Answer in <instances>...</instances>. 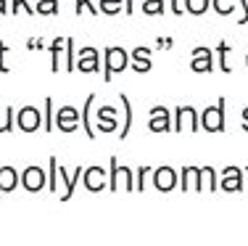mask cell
Listing matches in <instances>:
<instances>
[{
  "label": "cell",
  "instance_id": "obj_4",
  "mask_svg": "<svg viewBox=\"0 0 248 246\" xmlns=\"http://www.w3.org/2000/svg\"><path fill=\"white\" fill-rule=\"evenodd\" d=\"M174 116H177V119H174V130L177 132H196L198 130V127H201V122H198V111L196 109H193V106H177L174 109Z\"/></svg>",
  "mask_w": 248,
  "mask_h": 246
},
{
  "label": "cell",
  "instance_id": "obj_35",
  "mask_svg": "<svg viewBox=\"0 0 248 246\" xmlns=\"http://www.w3.org/2000/svg\"><path fill=\"white\" fill-rule=\"evenodd\" d=\"M56 169H58V159L50 156V188H56Z\"/></svg>",
  "mask_w": 248,
  "mask_h": 246
},
{
  "label": "cell",
  "instance_id": "obj_18",
  "mask_svg": "<svg viewBox=\"0 0 248 246\" xmlns=\"http://www.w3.org/2000/svg\"><path fill=\"white\" fill-rule=\"evenodd\" d=\"M201 178H203V169H201V167H182V188H185V191H187V185H190V183L198 185Z\"/></svg>",
  "mask_w": 248,
  "mask_h": 246
},
{
  "label": "cell",
  "instance_id": "obj_41",
  "mask_svg": "<svg viewBox=\"0 0 248 246\" xmlns=\"http://www.w3.org/2000/svg\"><path fill=\"white\" fill-rule=\"evenodd\" d=\"M246 64H248V53H246Z\"/></svg>",
  "mask_w": 248,
  "mask_h": 246
},
{
  "label": "cell",
  "instance_id": "obj_29",
  "mask_svg": "<svg viewBox=\"0 0 248 246\" xmlns=\"http://www.w3.org/2000/svg\"><path fill=\"white\" fill-rule=\"evenodd\" d=\"M19 11H24V14L34 16V5H29V0H11V14L19 16Z\"/></svg>",
  "mask_w": 248,
  "mask_h": 246
},
{
  "label": "cell",
  "instance_id": "obj_5",
  "mask_svg": "<svg viewBox=\"0 0 248 246\" xmlns=\"http://www.w3.org/2000/svg\"><path fill=\"white\" fill-rule=\"evenodd\" d=\"M100 69V53L98 48H93V45H85V48H79V53H77V64H74V72H98Z\"/></svg>",
  "mask_w": 248,
  "mask_h": 246
},
{
  "label": "cell",
  "instance_id": "obj_32",
  "mask_svg": "<svg viewBox=\"0 0 248 246\" xmlns=\"http://www.w3.org/2000/svg\"><path fill=\"white\" fill-rule=\"evenodd\" d=\"M129 66H132L138 74H148L151 69H153V64L151 61H129Z\"/></svg>",
  "mask_w": 248,
  "mask_h": 246
},
{
  "label": "cell",
  "instance_id": "obj_6",
  "mask_svg": "<svg viewBox=\"0 0 248 246\" xmlns=\"http://www.w3.org/2000/svg\"><path fill=\"white\" fill-rule=\"evenodd\" d=\"M190 69L196 74L214 72V53H211V48H206V45L193 48V53H190Z\"/></svg>",
  "mask_w": 248,
  "mask_h": 246
},
{
  "label": "cell",
  "instance_id": "obj_37",
  "mask_svg": "<svg viewBox=\"0 0 248 246\" xmlns=\"http://www.w3.org/2000/svg\"><path fill=\"white\" fill-rule=\"evenodd\" d=\"M240 5H243V16L238 19V24H248V0H238Z\"/></svg>",
  "mask_w": 248,
  "mask_h": 246
},
{
  "label": "cell",
  "instance_id": "obj_36",
  "mask_svg": "<svg viewBox=\"0 0 248 246\" xmlns=\"http://www.w3.org/2000/svg\"><path fill=\"white\" fill-rule=\"evenodd\" d=\"M169 8H172L174 16H182V14H185V11H182V3H180V0H169Z\"/></svg>",
  "mask_w": 248,
  "mask_h": 246
},
{
  "label": "cell",
  "instance_id": "obj_28",
  "mask_svg": "<svg viewBox=\"0 0 248 246\" xmlns=\"http://www.w3.org/2000/svg\"><path fill=\"white\" fill-rule=\"evenodd\" d=\"M227 50H230V43H227V40H219V69L230 74V72H232V66L227 64Z\"/></svg>",
  "mask_w": 248,
  "mask_h": 246
},
{
  "label": "cell",
  "instance_id": "obj_39",
  "mask_svg": "<svg viewBox=\"0 0 248 246\" xmlns=\"http://www.w3.org/2000/svg\"><path fill=\"white\" fill-rule=\"evenodd\" d=\"M132 3H135V0H124V14H127V16L135 11V5H132Z\"/></svg>",
  "mask_w": 248,
  "mask_h": 246
},
{
  "label": "cell",
  "instance_id": "obj_3",
  "mask_svg": "<svg viewBox=\"0 0 248 246\" xmlns=\"http://www.w3.org/2000/svg\"><path fill=\"white\" fill-rule=\"evenodd\" d=\"M16 125L21 132H37L43 127V111L37 106H21L16 114Z\"/></svg>",
  "mask_w": 248,
  "mask_h": 246
},
{
  "label": "cell",
  "instance_id": "obj_11",
  "mask_svg": "<svg viewBox=\"0 0 248 246\" xmlns=\"http://www.w3.org/2000/svg\"><path fill=\"white\" fill-rule=\"evenodd\" d=\"M93 106H95V93H90V96H87L85 109L79 111V125H82V130H85V135L90 138V140L98 135V132H95V127H93V122H90V111H93Z\"/></svg>",
  "mask_w": 248,
  "mask_h": 246
},
{
  "label": "cell",
  "instance_id": "obj_22",
  "mask_svg": "<svg viewBox=\"0 0 248 246\" xmlns=\"http://www.w3.org/2000/svg\"><path fill=\"white\" fill-rule=\"evenodd\" d=\"M34 14H40V16H56L58 14V0H37Z\"/></svg>",
  "mask_w": 248,
  "mask_h": 246
},
{
  "label": "cell",
  "instance_id": "obj_21",
  "mask_svg": "<svg viewBox=\"0 0 248 246\" xmlns=\"http://www.w3.org/2000/svg\"><path fill=\"white\" fill-rule=\"evenodd\" d=\"M108 169H111V178H108V188H111V191H116V180H119L122 175H124V167L119 164V159H116V156H111V159H108Z\"/></svg>",
  "mask_w": 248,
  "mask_h": 246
},
{
  "label": "cell",
  "instance_id": "obj_17",
  "mask_svg": "<svg viewBox=\"0 0 248 246\" xmlns=\"http://www.w3.org/2000/svg\"><path fill=\"white\" fill-rule=\"evenodd\" d=\"M14 122H16V109L14 106L0 109V132H11L14 130Z\"/></svg>",
  "mask_w": 248,
  "mask_h": 246
},
{
  "label": "cell",
  "instance_id": "obj_38",
  "mask_svg": "<svg viewBox=\"0 0 248 246\" xmlns=\"http://www.w3.org/2000/svg\"><path fill=\"white\" fill-rule=\"evenodd\" d=\"M240 119H243V130L248 132V106H246L243 111H240Z\"/></svg>",
  "mask_w": 248,
  "mask_h": 246
},
{
  "label": "cell",
  "instance_id": "obj_7",
  "mask_svg": "<svg viewBox=\"0 0 248 246\" xmlns=\"http://www.w3.org/2000/svg\"><path fill=\"white\" fill-rule=\"evenodd\" d=\"M148 130L151 132H169L172 130V111L167 106H153L151 109V116H148Z\"/></svg>",
  "mask_w": 248,
  "mask_h": 246
},
{
  "label": "cell",
  "instance_id": "obj_34",
  "mask_svg": "<svg viewBox=\"0 0 248 246\" xmlns=\"http://www.w3.org/2000/svg\"><path fill=\"white\" fill-rule=\"evenodd\" d=\"M27 45H29V50H43V48H45V40H43V37H40V40H37V37H29Z\"/></svg>",
  "mask_w": 248,
  "mask_h": 246
},
{
  "label": "cell",
  "instance_id": "obj_25",
  "mask_svg": "<svg viewBox=\"0 0 248 246\" xmlns=\"http://www.w3.org/2000/svg\"><path fill=\"white\" fill-rule=\"evenodd\" d=\"M235 3H238V0H211V8H214L219 16H230L235 8H238Z\"/></svg>",
  "mask_w": 248,
  "mask_h": 246
},
{
  "label": "cell",
  "instance_id": "obj_26",
  "mask_svg": "<svg viewBox=\"0 0 248 246\" xmlns=\"http://www.w3.org/2000/svg\"><path fill=\"white\" fill-rule=\"evenodd\" d=\"M124 0H100V5H98V11L100 14H106V16H114V14H119V11L124 8Z\"/></svg>",
  "mask_w": 248,
  "mask_h": 246
},
{
  "label": "cell",
  "instance_id": "obj_24",
  "mask_svg": "<svg viewBox=\"0 0 248 246\" xmlns=\"http://www.w3.org/2000/svg\"><path fill=\"white\" fill-rule=\"evenodd\" d=\"M167 11L164 0H143V14L145 16H161Z\"/></svg>",
  "mask_w": 248,
  "mask_h": 246
},
{
  "label": "cell",
  "instance_id": "obj_1",
  "mask_svg": "<svg viewBox=\"0 0 248 246\" xmlns=\"http://www.w3.org/2000/svg\"><path fill=\"white\" fill-rule=\"evenodd\" d=\"M129 66V53L124 48H119V45H111V48L103 50V80L111 82L114 80L116 72H124V69Z\"/></svg>",
  "mask_w": 248,
  "mask_h": 246
},
{
  "label": "cell",
  "instance_id": "obj_33",
  "mask_svg": "<svg viewBox=\"0 0 248 246\" xmlns=\"http://www.w3.org/2000/svg\"><path fill=\"white\" fill-rule=\"evenodd\" d=\"M5 53H8V45H5V43H0V72H3V74H8L11 69L5 66Z\"/></svg>",
  "mask_w": 248,
  "mask_h": 246
},
{
  "label": "cell",
  "instance_id": "obj_20",
  "mask_svg": "<svg viewBox=\"0 0 248 246\" xmlns=\"http://www.w3.org/2000/svg\"><path fill=\"white\" fill-rule=\"evenodd\" d=\"M119 98H122V103H124V111H127V114H124V127H122V132H119V138L124 140V138L129 135V127H132V103H129V98L124 96V93H122Z\"/></svg>",
  "mask_w": 248,
  "mask_h": 246
},
{
  "label": "cell",
  "instance_id": "obj_40",
  "mask_svg": "<svg viewBox=\"0 0 248 246\" xmlns=\"http://www.w3.org/2000/svg\"><path fill=\"white\" fill-rule=\"evenodd\" d=\"M8 0H0V16H3V14H8Z\"/></svg>",
  "mask_w": 248,
  "mask_h": 246
},
{
  "label": "cell",
  "instance_id": "obj_2",
  "mask_svg": "<svg viewBox=\"0 0 248 246\" xmlns=\"http://www.w3.org/2000/svg\"><path fill=\"white\" fill-rule=\"evenodd\" d=\"M224 106H227V98H217L214 106H206L198 114V122L206 132H222L224 130Z\"/></svg>",
  "mask_w": 248,
  "mask_h": 246
},
{
  "label": "cell",
  "instance_id": "obj_13",
  "mask_svg": "<svg viewBox=\"0 0 248 246\" xmlns=\"http://www.w3.org/2000/svg\"><path fill=\"white\" fill-rule=\"evenodd\" d=\"M222 175H224L222 178V188L224 191H240V185H243V172H240L238 167H227Z\"/></svg>",
  "mask_w": 248,
  "mask_h": 246
},
{
  "label": "cell",
  "instance_id": "obj_30",
  "mask_svg": "<svg viewBox=\"0 0 248 246\" xmlns=\"http://www.w3.org/2000/svg\"><path fill=\"white\" fill-rule=\"evenodd\" d=\"M153 48H145V45H138V48L129 53V61H151Z\"/></svg>",
  "mask_w": 248,
  "mask_h": 246
},
{
  "label": "cell",
  "instance_id": "obj_42",
  "mask_svg": "<svg viewBox=\"0 0 248 246\" xmlns=\"http://www.w3.org/2000/svg\"><path fill=\"white\" fill-rule=\"evenodd\" d=\"M246 172H248V167H246Z\"/></svg>",
  "mask_w": 248,
  "mask_h": 246
},
{
  "label": "cell",
  "instance_id": "obj_23",
  "mask_svg": "<svg viewBox=\"0 0 248 246\" xmlns=\"http://www.w3.org/2000/svg\"><path fill=\"white\" fill-rule=\"evenodd\" d=\"M45 116H43V130L45 132H50L53 130V127H56V125H53V122H56V111H53V98H45Z\"/></svg>",
  "mask_w": 248,
  "mask_h": 246
},
{
  "label": "cell",
  "instance_id": "obj_10",
  "mask_svg": "<svg viewBox=\"0 0 248 246\" xmlns=\"http://www.w3.org/2000/svg\"><path fill=\"white\" fill-rule=\"evenodd\" d=\"M21 183H24L27 191H40L45 185V172L32 164V167H27L24 172H21Z\"/></svg>",
  "mask_w": 248,
  "mask_h": 246
},
{
  "label": "cell",
  "instance_id": "obj_15",
  "mask_svg": "<svg viewBox=\"0 0 248 246\" xmlns=\"http://www.w3.org/2000/svg\"><path fill=\"white\" fill-rule=\"evenodd\" d=\"M174 183H177V172L172 167H158L156 169V185L161 191H169V188H174Z\"/></svg>",
  "mask_w": 248,
  "mask_h": 246
},
{
  "label": "cell",
  "instance_id": "obj_16",
  "mask_svg": "<svg viewBox=\"0 0 248 246\" xmlns=\"http://www.w3.org/2000/svg\"><path fill=\"white\" fill-rule=\"evenodd\" d=\"M16 183H19V172L14 167H8V164H3L0 167V193L16 188Z\"/></svg>",
  "mask_w": 248,
  "mask_h": 246
},
{
  "label": "cell",
  "instance_id": "obj_8",
  "mask_svg": "<svg viewBox=\"0 0 248 246\" xmlns=\"http://www.w3.org/2000/svg\"><path fill=\"white\" fill-rule=\"evenodd\" d=\"M53 125H56L61 132H74L77 127H79V111H77L74 106L56 109V122H53Z\"/></svg>",
  "mask_w": 248,
  "mask_h": 246
},
{
  "label": "cell",
  "instance_id": "obj_12",
  "mask_svg": "<svg viewBox=\"0 0 248 246\" xmlns=\"http://www.w3.org/2000/svg\"><path fill=\"white\" fill-rule=\"evenodd\" d=\"M82 175H85V185H87L90 191H100V188L106 185V169H103V167H98V164L87 167Z\"/></svg>",
  "mask_w": 248,
  "mask_h": 246
},
{
  "label": "cell",
  "instance_id": "obj_9",
  "mask_svg": "<svg viewBox=\"0 0 248 246\" xmlns=\"http://www.w3.org/2000/svg\"><path fill=\"white\" fill-rule=\"evenodd\" d=\"M95 132H114L116 127H119V122H116V109L111 106H100L95 111Z\"/></svg>",
  "mask_w": 248,
  "mask_h": 246
},
{
  "label": "cell",
  "instance_id": "obj_14",
  "mask_svg": "<svg viewBox=\"0 0 248 246\" xmlns=\"http://www.w3.org/2000/svg\"><path fill=\"white\" fill-rule=\"evenodd\" d=\"M66 50V37H53L50 43V72H61V53Z\"/></svg>",
  "mask_w": 248,
  "mask_h": 246
},
{
  "label": "cell",
  "instance_id": "obj_19",
  "mask_svg": "<svg viewBox=\"0 0 248 246\" xmlns=\"http://www.w3.org/2000/svg\"><path fill=\"white\" fill-rule=\"evenodd\" d=\"M209 3L211 0H185V3H182V11H187V14H193V16H201V14L209 11Z\"/></svg>",
  "mask_w": 248,
  "mask_h": 246
},
{
  "label": "cell",
  "instance_id": "obj_31",
  "mask_svg": "<svg viewBox=\"0 0 248 246\" xmlns=\"http://www.w3.org/2000/svg\"><path fill=\"white\" fill-rule=\"evenodd\" d=\"M77 3V16H82V11H87V14H93V16H98L100 11H98V5H93V0H74Z\"/></svg>",
  "mask_w": 248,
  "mask_h": 246
},
{
  "label": "cell",
  "instance_id": "obj_27",
  "mask_svg": "<svg viewBox=\"0 0 248 246\" xmlns=\"http://www.w3.org/2000/svg\"><path fill=\"white\" fill-rule=\"evenodd\" d=\"M63 53H66V64H63V72H74V64H77V56H74V40L72 37H66V50H63Z\"/></svg>",
  "mask_w": 248,
  "mask_h": 246
}]
</instances>
